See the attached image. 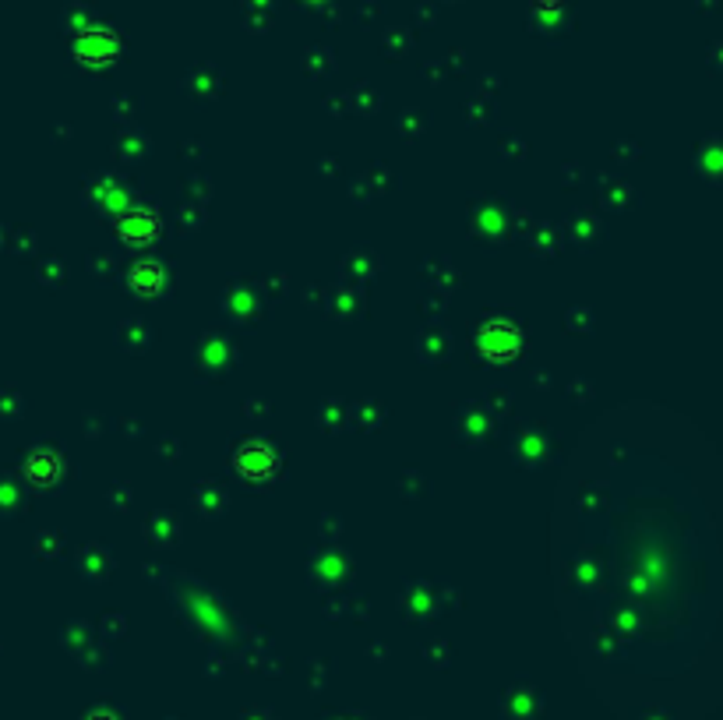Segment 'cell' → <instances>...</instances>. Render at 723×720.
<instances>
[{
    "mask_svg": "<svg viewBox=\"0 0 723 720\" xmlns=\"http://www.w3.org/2000/svg\"><path fill=\"white\" fill-rule=\"evenodd\" d=\"M477 346H480V353H484L487 360H501V364H508V360L519 353L522 336H519V329H515L512 322H505V318H494V322H487L484 329H480Z\"/></svg>",
    "mask_w": 723,
    "mask_h": 720,
    "instance_id": "obj_3",
    "label": "cell"
},
{
    "mask_svg": "<svg viewBox=\"0 0 723 720\" xmlns=\"http://www.w3.org/2000/svg\"><path fill=\"white\" fill-rule=\"evenodd\" d=\"M159 233H163V219H159L156 209L131 205V209H124L117 216V237L124 240V244H135V248H142V244H152Z\"/></svg>",
    "mask_w": 723,
    "mask_h": 720,
    "instance_id": "obj_2",
    "label": "cell"
},
{
    "mask_svg": "<svg viewBox=\"0 0 723 720\" xmlns=\"http://www.w3.org/2000/svg\"><path fill=\"white\" fill-rule=\"evenodd\" d=\"M127 283H131V290H135L138 297H156V293L163 290V269H159V262L142 258V262L131 265V272H127Z\"/></svg>",
    "mask_w": 723,
    "mask_h": 720,
    "instance_id": "obj_5",
    "label": "cell"
},
{
    "mask_svg": "<svg viewBox=\"0 0 723 720\" xmlns=\"http://www.w3.org/2000/svg\"><path fill=\"white\" fill-rule=\"evenodd\" d=\"M120 53V39L113 29H103V25H92V29H82L75 36V57L82 60L85 68H106L113 64Z\"/></svg>",
    "mask_w": 723,
    "mask_h": 720,
    "instance_id": "obj_1",
    "label": "cell"
},
{
    "mask_svg": "<svg viewBox=\"0 0 723 720\" xmlns=\"http://www.w3.org/2000/svg\"><path fill=\"white\" fill-rule=\"evenodd\" d=\"M233 463H237L240 477H247V480H265L276 473V456H272V449H265L261 442H247L244 449H237Z\"/></svg>",
    "mask_w": 723,
    "mask_h": 720,
    "instance_id": "obj_4",
    "label": "cell"
}]
</instances>
